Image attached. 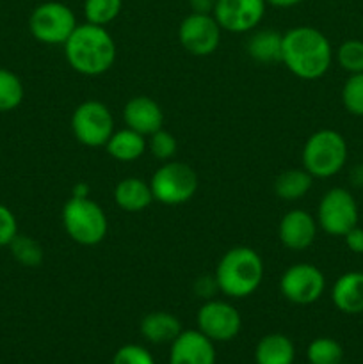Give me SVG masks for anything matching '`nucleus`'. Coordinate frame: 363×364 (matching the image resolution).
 <instances>
[{"mask_svg": "<svg viewBox=\"0 0 363 364\" xmlns=\"http://www.w3.org/2000/svg\"><path fill=\"white\" fill-rule=\"evenodd\" d=\"M223 28L214 14L191 13L178 27V41L182 48L194 57H209L219 48Z\"/></svg>", "mask_w": 363, "mask_h": 364, "instance_id": "obj_11", "label": "nucleus"}, {"mask_svg": "<svg viewBox=\"0 0 363 364\" xmlns=\"http://www.w3.org/2000/svg\"><path fill=\"white\" fill-rule=\"evenodd\" d=\"M310 364H342L344 348L333 338H315L306 348Z\"/></svg>", "mask_w": 363, "mask_h": 364, "instance_id": "obj_26", "label": "nucleus"}, {"mask_svg": "<svg viewBox=\"0 0 363 364\" xmlns=\"http://www.w3.org/2000/svg\"><path fill=\"white\" fill-rule=\"evenodd\" d=\"M63 228L68 237L78 245L84 247H93L100 242L105 240L109 233V220H107L105 212L96 201L85 198H77L71 196L63 206Z\"/></svg>", "mask_w": 363, "mask_h": 364, "instance_id": "obj_4", "label": "nucleus"}, {"mask_svg": "<svg viewBox=\"0 0 363 364\" xmlns=\"http://www.w3.org/2000/svg\"><path fill=\"white\" fill-rule=\"evenodd\" d=\"M153 201L155 199H153L149 181H144L142 178H123L114 187V203L117 205V208L127 213L144 212Z\"/></svg>", "mask_w": 363, "mask_h": 364, "instance_id": "obj_17", "label": "nucleus"}, {"mask_svg": "<svg viewBox=\"0 0 363 364\" xmlns=\"http://www.w3.org/2000/svg\"><path fill=\"white\" fill-rule=\"evenodd\" d=\"M169 364H216V348L199 331H182L171 343Z\"/></svg>", "mask_w": 363, "mask_h": 364, "instance_id": "obj_15", "label": "nucleus"}, {"mask_svg": "<svg viewBox=\"0 0 363 364\" xmlns=\"http://www.w3.org/2000/svg\"><path fill=\"white\" fill-rule=\"evenodd\" d=\"M73 196H77V198H85V196H89V187L85 183H78L77 187L73 188Z\"/></svg>", "mask_w": 363, "mask_h": 364, "instance_id": "obj_36", "label": "nucleus"}, {"mask_svg": "<svg viewBox=\"0 0 363 364\" xmlns=\"http://www.w3.org/2000/svg\"><path fill=\"white\" fill-rule=\"evenodd\" d=\"M358 205L349 191L342 187L330 188L317 206V224L331 237H344L358 226Z\"/></svg>", "mask_w": 363, "mask_h": 364, "instance_id": "obj_9", "label": "nucleus"}, {"mask_svg": "<svg viewBox=\"0 0 363 364\" xmlns=\"http://www.w3.org/2000/svg\"><path fill=\"white\" fill-rule=\"evenodd\" d=\"M18 235V220L11 208L0 203V247H9Z\"/></svg>", "mask_w": 363, "mask_h": 364, "instance_id": "obj_32", "label": "nucleus"}, {"mask_svg": "<svg viewBox=\"0 0 363 364\" xmlns=\"http://www.w3.org/2000/svg\"><path fill=\"white\" fill-rule=\"evenodd\" d=\"M337 60L347 73H363V41L347 39L338 46Z\"/></svg>", "mask_w": 363, "mask_h": 364, "instance_id": "obj_28", "label": "nucleus"}, {"mask_svg": "<svg viewBox=\"0 0 363 364\" xmlns=\"http://www.w3.org/2000/svg\"><path fill=\"white\" fill-rule=\"evenodd\" d=\"M333 48L326 36L308 25H299L283 34L281 63L301 80H317L327 73Z\"/></svg>", "mask_w": 363, "mask_h": 364, "instance_id": "obj_1", "label": "nucleus"}, {"mask_svg": "<svg viewBox=\"0 0 363 364\" xmlns=\"http://www.w3.org/2000/svg\"><path fill=\"white\" fill-rule=\"evenodd\" d=\"M142 338L153 345L173 343L182 333V323L173 313L152 311L139 323Z\"/></svg>", "mask_w": 363, "mask_h": 364, "instance_id": "obj_19", "label": "nucleus"}, {"mask_svg": "<svg viewBox=\"0 0 363 364\" xmlns=\"http://www.w3.org/2000/svg\"><path fill=\"white\" fill-rule=\"evenodd\" d=\"M265 2H267V6L281 7V9H288V7L299 6L302 0H265Z\"/></svg>", "mask_w": 363, "mask_h": 364, "instance_id": "obj_35", "label": "nucleus"}, {"mask_svg": "<svg viewBox=\"0 0 363 364\" xmlns=\"http://www.w3.org/2000/svg\"><path fill=\"white\" fill-rule=\"evenodd\" d=\"M345 245L351 252L354 255H363V230L362 228L354 226L352 230H349L347 233L344 235Z\"/></svg>", "mask_w": 363, "mask_h": 364, "instance_id": "obj_33", "label": "nucleus"}, {"mask_svg": "<svg viewBox=\"0 0 363 364\" xmlns=\"http://www.w3.org/2000/svg\"><path fill=\"white\" fill-rule=\"evenodd\" d=\"M265 7V0H217L212 14L223 31L244 34L258 27Z\"/></svg>", "mask_w": 363, "mask_h": 364, "instance_id": "obj_13", "label": "nucleus"}, {"mask_svg": "<svg viewBox=\"0 0 363 364\" xmlns=\"http://www.w3.org/2000/svg\"><path fill=\"white\" fill-rule=\"evenodd\" d=\"M347 162V142L338 132L324 128L306 139L301 153L302 169L313 178H331Z\"/></svg>", "mask_w": 363, "mask_h": 364, "instance_id": "obj_5", "label": "nucleus"}, {"mask_svg": "<svg viewBox=\"0 0 363 364\" xmlns=\"http://www.w3.org/2000/svg\"><path fill=\"white\" fill-rule=\"evenodd\" d=\"M123 0H84V16L88 23L107 27L120 16Z\"/></svg>", "mask_w": 363, "mask_h": 364, "instance_id": "obj_25", "label": "nucleus"}, {"mask_svg": "<svg viewBox=\"0 0 363 364\" xmlns=\"http://www.w3.org/2000/svg\"><path fill=\"white\" fill-rule=\"evenodd\" d=\"M313 176L306 169H287L274 180V194L283 201H299L310 192Z\"/></svg>", "mask_w": 363, "mask_h": 364, "instance_id": "obj_23", "label": "nucleus"}, {"mask_svg": "<svg viewBox=\"0 0 363 364\" xmlns=\"http://www.w3.org/2000/svg\"><path fill=\"white\" fill-rule=\"evenodd\" d=\"M217 0H189L191 6V13H203V14H212L216 9Z\"/></svg>", "mask_w": 363, "mask_h": 364, "instance_id": "obj_34", "label": "nucleus"}, {"mask_svg": "<svg viewBox=\"0 0 363 364\" xmlns=\"http://www.w3.org/2000/svg\"><path fill=\"white\" fill-rule=\"evenodd\" d=\"M148 149L152 151V155L155 159L167 162V160H173V156L178 151V142L171 132H166L164 128H160L159 132L152 134L148 137Z\"/></svg>", "mask_w": 363, "mask_h": 364, "instance_id": "obj_30", "label": "nucleus"}, {"mask_svg": "<svg viewBox=\"0 0 363 364\" xmlns=\"http://www.w3.org/2000/svg\"><path fill=\"white\" fill-rule=\"evenodd\" d=\"M11 255L16 259L20 265L28 267V269H34V267H39L43 263V252L41 244L38 240H34L32 237H27V235H16L13 242L9 244Z\"/></svg>", "mask_w": 363, "mask_h": 364, "instance_id": "obj_27", "label": "nucleus"}, {"mask_svg": "<svg viewBox=\"0 0 363 364\" xmlns=\"http://www.w3.org/2000/svg\"><path fill=\"white\" fill-rule=\"evenodd\" d=\"M71 132L82 146L105 148L107 141L114 134V117L109 107L98 100H85L71 116Z\"/></svg>", "mask_w": 363, "mask_h": 364, "instance_id": "obj_8", "label": "nucleus"}, {"mask_svg": "<svg viewBox=\"0 0 363 364\" xmlns=\"http://www.w3.org/2000/svg\"><path fill=\"white\" fill-rule=\"evenodd\" d=\"M295 358L294 343L281 333L263 336L255 348L256 364H292Z\"/></svg>", "mask_w": 363, "mask_h": 364, "instance_id": "obj_22", "label": "nucleus"}, {"mask_svg": "<svg viewBox=\"0 0 363 364\" xmlns=\"http://www.w3.org/2000/svg\"><path fill=\"white\" fill-rule=\"evenodd\" d=\"M105 149L117 162H135L146 153L148 141L144 135L137 134L132 128H123L117 132L114 130V134L107 141Z\"/></svg>", "mask_w": 363, "mask_h": 364, "instance_id": "obj_20", "label": "nucleus"}, {"mask_svg": "<svg viewBox=\"0 0 363 364\" xmlns=\"http://www.w3.org/2000/svg\"><path fill=\"white\" fill-rule=\"evenodd\" d=\"M23 98L25 87L21 78L7 68H0V112L18 109Z\"/></svg>", "mask_w": 363, "mask_h": 364, "instance_id": "obj_24", "label": "nucleus"}, {"mask_svg": "<svg viewBox=\"0 0 363 364\" xmlns=\"http://www.w3.org/2000/svg\"><path fill=\"white\" fill-rule=\"evenodd\" d=\"M123 119L127 128L149 137L164 127V110L149 96H134L125 103Z\"/></svg>", "mask_w": 363, "mask_h": 364, "instance_id": "obj_16", "label": "nucleus"}, {"mask_svg": "<svg viewBox=\"0 0 363 364\" xmlns=\"http://www.w3.org/2000/svg\"><path fill=\"white\" fill-rule=\"evenodd\" d=\"M249 57L260 64L281 63V50H283V34L273 28L255 31L246 43Z\"/></svg>", "mask_w": 363, "mask_h": 364, "instance_id": "obj_21", "label": "nucleus"}, {"mask_svg": "<svg viewBox=\"0 0 363 364\" xmlns=\"http://www.w3.org/2000/svg\"><path fill=\"white\" fill-rule=\"evenodd\" d=\"M198 331L212 341H231L238 336L242 316L233 304L219 299H209L199 308Z\"/></svg>", "mask_w": 363, "mask_h": 364, "instance_id": "obj_12", "label": "nucleus"}, {"mask_svg": "<svg viewBox=\"0 0 363 364\" xmlns=\"http://www.w3.org/2000/svg\"><path fill=\"white\" fill-rule=\"evenodd\" d=\"M149 187L155 201L167 206H177L194 198L199 180L196 171L189 164L167 160L153 173Z\"/></svg>", "mask_w": 363, "mask_h": 364, "instance_id": "obj_6", "label": "nucleus"}, {"mask_svg": "<svg viewBox=\"0 0 363 364\" xmlns=\"http://www.w3.org/2000/svg\"><path fill=\"white\" fill-rule=\"evenodd\" d=\"M263 259L255 249L238 245L221 256L216 267L217 288L230 299H246L255 294L263 281Z\"/></svg>", "mask_w": 363, "mask_h": 364, "instance_id": "obj_3", "label": "nucleus"}, {"mask_svg": "<svg viewBox=\"0 0 363 364\" xmlns=\"http://www.w3.org/2000/svg\"><path fill=\"white\" fill-rule=\"evenodd\" d=\"M64 55L68 64L77 73L85 77H98L107 73L116 60V43L105 27L93 23L77 25L73 34L64 43Z\"/></svg>", "mask_w": 363, "mask_h": 364, "instance_id": "obj_2", "label": "nucleus"}, {"mask_svg": "<svg viewBox=\"0 0 363 364\" xmlns=\"http://www.w3.org/2000/svg\"><path fill=\"white\" fill-rule=\"evenodd\" d=\"M331 301L345 315L363 313V272H347L335 281Z\"/></svg>", "mask_w": 363, "mask_h": 364, "instance_id": "obj_18", "label": "nucleus"}, {"mask_svg": "<svg viewBox=\"0 0 363 364\" xmlns=\"http://www.w3.org/2000/svg\"><path fill=\"white\" fill-rule=\"evenodd\" d=\"M77 16L63 2H43L28 18V31L43 45H64L77 28Z\"/></svg>", "mask_w": 363, "mask_h": 364, "instance_id": "obj_7", "label": "nucleus"}, {"mask_svg": "<svg viewBox=\"0 0 363 364\" xmlns=\"http://www.w3.org/2000/svg\"><path fill=\"white\" fill-rule=\"evenodd\" d=\"M342 103L349 114L363 117V73H354L345 80Z\"/></svg>", "mask_w": 363, "mask_h": 364, "instance_id": "obj_29", "label": "nucleus"}, {"mask_svg": "<svg viewBox=\"0 0 363 364\" xmlns=\"http://www.w3.org/2000/svg\"><path fill=\"white\" fill-rule=\"evenodd\" d=\"M326 290V277L312 263H294L280 279V291L295 306H308L319 301Z\"/></svg>", "mask_w": 363, "mask_h": 364, "instance_id": "obj_10", "label": "nucleus"}, {"mask_svg": "<svg viewBox=\"0 0 363 364\" xmlns=\"http://www.w3.org/2000/svg\"><path fill=\"white\" fill-rule=\"evenodd\" d=\"M317 219L306 210H290L285 213L278 226V238L290 251H305L315 242Z\"/></svg>", "mask_w": 363, "mask_h": 364, "instance_id": "obj_14", "label": "nucleus"}, {"mask_svg": "<svg viewBox=\"0 0 363 364\" xmlns=\"http://www.w3.org/2000/svg\"><path fill=\"white\" fill-rule=\"evenodd\" d=\"M112 364H155L153 355L141 345H123L114 354Z\"/></svg>", "mask_w": 363, "mask_h": 364, "instance_id": "obj_31", "label": "nucleus"}]
</instances>
